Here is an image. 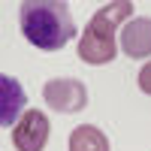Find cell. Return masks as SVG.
<instances>
[{
	"label": "cell",
	"mask_w": 151,
	"mask_h": 151,
	"mask_svg": "<svg viewBox=\"0 0 151 151\" xmlns=\"http://www.w3.org/2000/svg\"><path fill=\"white\" fill-rule=\"evenodd\" d=\"M18 24L24 40L42 52L64 48L76 33L70 6L60 0H24L18 6Z\"/></svg>",
	"instance_id": "1"
},
{
	"label": "cell",
	"mask_w": 151,
	"mask_h": 151,
	"mask_svg": "<svg viewBox=\"0 0 151 151\" xmlns=\"http://www.w3.org/2000/svg\"><path fill=\"white\" fill-rule=\"evenodd\" d=\"M130 12H133V3H127V0L103 3L94 12V18L88 21L79 42V58L85 64L100 67V64L115 60V30L121 21H130Z\"/></svg>",
	"instance_id": "2"
},
{
	"label": "cell",
	"mask_w": 151,
	"mask_h": 151,
	"mask_svg": "<svg viewBox=\"0 0 151 151\" xmlns=\"http://www.w3.org/2000/svg\"><path fill=\"white\" fill-rule=\"evenodd\" d=\"M48 130H52V124H48L45 112L30 109V112H24L21 121L15 124L12 142H15L18 151H42L45 142H48Z\"/></svg>",
	"instance_id": "3"
},
{
	"label": "cell",
	"mask_w": 151,
	"mask_h": 151,
	"mask_svg": "<svg viewBox=\"0 0 151 151\" xmlns=\"http://www.w3.org/2000/svg\"><path fill=\"white\" fill-rule=\"evenodd\" d=\"M42 97L58 112H79L88 103V88L76 79H52V82H45Z\"/></svg>",
	"instance_id": "4"
},
{
	"label": "cell",
	"mask_w": 151,
	"mask_h": 151,
	"mask_svg": "<svg viewBox=\"0 0 151 151\" xmlns=\"http://www.w3.org/2000/svg\"><path fill=\"white\" fill-rule=\"evenodd\" d=\"M121 48L127 58L151 55V18H130L121 27Z\"/></svg>",
	"instance_id": "5"
},
{
	"label": "cell",
	"mask_w": 151,
	"mask_h": 151,
	"mask_svg": "<svg viewBox=\"0 0 151 151\" xmlns=\"http://www.w3.org/2000/svg\"><path fill=\"white\" fill-rule=\"evenodd\" d=\"M21 109H24V91L18 79L12 76H0V124L12 127L21 121Z\"/></svg>",
	"instance_id": "6"
},
{
	"label": "cell",
	"mask_w": 151,
	"mask_h": 151,
	"mask_svg": "<svg viewBox=\"0 0 151 151\" xmlns=\"http://www.w3.org/2000/svg\"><path fill=\"white\" fill-rule=\"evenodd\" d=\"M70 151H109V139L100 127L82 124L70 133Z\"/></svg>",
	"instance_id": "7"
},
{
	"label": "cell",
	"mask_w": 151,
	"mask_h": 151,
	"mask_svg": "<svg viewBox=\"0 0 151 151\" xmlns=\"http://www.w3.org/2000/svg\"><path fill=\"white\" fill-rule=\"evenodd\" d=\"M139 88H142L145 94H151V64H145L139 70Z\"/></svg>",
	"instance_id": "8"
}]
</instances>
